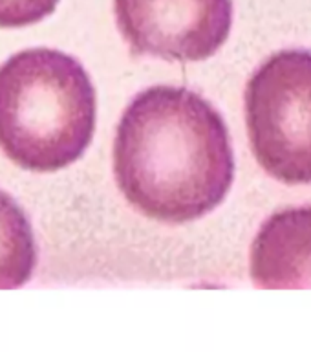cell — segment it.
I'll list each match as a JSON object with an SVG mask.
<instances>
[{
    "instance_id": "6da1fadb",
    "label": "cell",
    "mask_w": 311,
    "mask_h": 352,
    "mask_svg": "<svg viewBox=\"0 0 311 352\" xmlns=\"http://www.w3.org/2000/svg\"><path fill=\"white\" fill-rule=\"evenodd\" d=\"M114 175L126 200L148 219H202L224 202L235 178L224 118L187 88L143 90L117 126Z\"/></svg>"
},
{
    "instance_id": "7a4b0ae2",
    "label": "cell",
    "mask_w": 311,
    "mask_h": 352,
    "mask_svg": "<svg viewBox=\"0 0 311 352\" xmlns=\"http://www.w3.org/2000/svg\"><path fill=\"white\" fill-rule=\"evenodd\" d=\"M95 129V90L71 55L19 52L0 66V148L22 169L54 173L81 158Z\"/></svg>"
},
{
    "instance_id": "3957f363",
    "label": "cell",
    "mask_w": 311,
    "mask_h": 352,
    "mask_svg": "<svg viewBox=\"0 0 311 352\" xmlns=\"http://www.w3.org/2000/svg\"><path fill=\"white\" fill-rule=\"evenodd\" d=\"M249 142L258 165L282 184H311V52L271 55L246 87Z\"/></svg>"
},
{
    "instance_id": "277c9868",
    "label": "cell",
    "mask_w": 311,
    "mask_h": 352,
    "mask_svg": "<svg viewBox=\"0 0 311 352\" xmlns=\"http://www.w3.org/2000/svg\"><path fill=\"white\" fill-rule=\"evenodd\" d=\"M132 54L165 60H205L222 48L233 24V0H114Z\"/></svg>"
},
{
    "instance_id": "5b68a950",
    "label": "cell",
    "mask_w": 311,
    "mask_h": 352,
    "mask_svg": "<svg viewBox=\"0 0 311 352\" xmlns=\"http://www.w3.org/2000/svg\"><path fill=\"white\" fill-rule=\"evenodd\" d=\"M253 285L264 290L311 288V206L271 214L251 246Z\"/></svg>"
},
{
    "instance_id": "8992f818",
    "label": "cell",
    "mask_w": 311,
    "mask_h": 352,
    "mask_svg": "<svg viewBox=\"0 0 311 352\" xmlns=\"http://www.w3.org/2000/svg\"><path fill=\"white\" fill-rule=\"evenodd\" d=\"M37 264V246L26 213L0 191V290L21 288L32 279Z\"/></svg>"
},
{
    "instance_id": "52a82bcc",
    "label": "cell",
    "mask_w": 311,
    "mask_h": 352,
    "mask_svg": "<svg viewBox=\"0 0 311 352\" xmlns=\"http://www.w3.org/2000/svg\"><path fill=\"white\" fill-rule=\"evenodd\" d=\"M59 0H0V28H24L51 15Z\"/></svg>"
}]
</instances>
